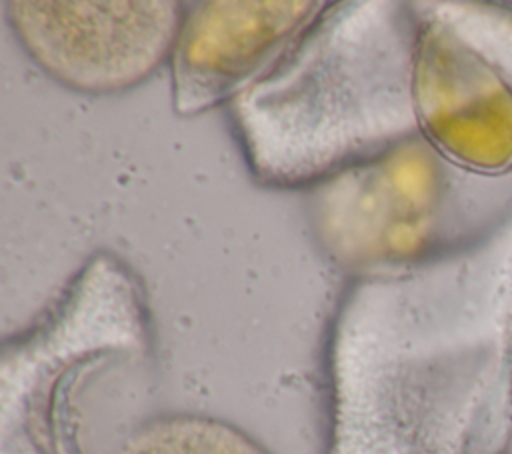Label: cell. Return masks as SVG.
<instances>
[{
    "label": "cell",
    "instance_id": "1",
    "mask_svg": "<svg viewBox=\"0 0 512 454\" xmlns=\"http://www.w3.org/2000/svg\"><path fill=\"white\" fill-rule=\"evenodd\" d=\"M342 454H504L512 318L480 316L432 264L354 278L332 346Z\"/></svg>",
    "mask_w": 512,
    "mask_h": 454
},
{
    "label": "cell",
    "instance_id": "2",
    "mask_svg": "<svg viewBox=\"0 0 512 454\" xmlns=\"http://www.w3.org/2000/svg\"><path fill=\"white\" fill-rule=\"evenodd\" d=\"M228 114L270 188L310 190L418 134L410 4L326 2Z\"/></svg>",
    "mask_w": 512,
    "mask_h": 454
},
{
    "label": "cell",
    "instance_id": "3",
    "mask_svg": "<svg viewBox=\"0 0 512 454\" xmlns=\"http://www.w3.org/2000/svg\"><path fill=\"white\" fill-rule=\"evenodd\" d=\"M454 186L450 158L412 134L310 188L312 236L354 278L420 268L448 238Z\"/></svg>",
    "mask_w": 512,
    "mask_h": 454
},
{
    "label": "cell",
    "instance_id": "4",
    "mask_svg": "<svg viewBox=\"0 0 512 454\" xmlns=\"http://www.w3.org/2000/svg\"><path fill=\"white\" fill-rule=\"evenodd\" d=\"M172 0L4 2L20 46L50 78L84 94L124 92L170 58L182 20Z\"/></svg>",
    "mask_w": 512,
    "mask_h": 454
},
{
    "label": "cell",
    "instance_id": "5",
    "mask_svg": "<svg viewBox=\"0 0 512 454\" xmlns=\"http://www.w3.org/2000/svg\"><path fill=\"white\" fill-rule=\"evenodd\" d=\"M420 132L478 170L512 162V86L448 4H410Z\"/></svg>",
    "mask_w": 512,
    "mask_h": 454
},
{
    "label": "cell",
    "instance_id": "6",
    "mask_svg": "<svg viewBox=\"0 0 512 454\" xmlns=\"http://www.w3.org/2000/svg\"><path fill=\"white\" fill-rule=\"evenodd\" d=\"M326 2L210 0L184 10L170 52L172 108L196 116L256 82Z\"/></svg>",
    "mask_w": 512,
    "mask_h": 454
},
{
    "label": "cell",
    "instance_id": "7",
    "mask_svg": "<svg viewBox=\"0 0 512 454\" xmlns=\"http://www.w3.org/2000/svg\"><path fill=\"white\" fill-rule=\"evenodd\" d=\"M116 454H272L232 422L204 414H162L136 426Z\"/></svg>",
    "mask_w": 512,
    "mask_h": 454
}]
</instances>
